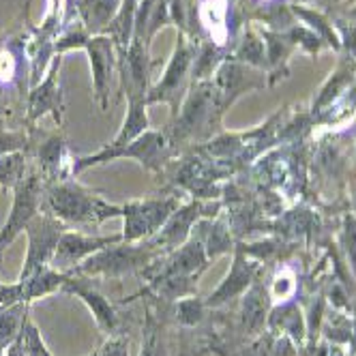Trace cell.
I'll list each match as a JSON object with an SVG mask.
<instances>
[{
    "mask_svg": "<svg viewBox=\"0 0 356 356\" xmlns=\"http://www.w3.org/2000/svg\"><path fill=\"white\" fill-rule=\"evenodd\" d=\"M41 209L60 219L65 225H99L110 217L122 215V207L108 204L99 193L86 189L73 178L45 183Z\"/></svg>",
    "mask_w": 356,
    "mask_h": 356,
    "instance_id": "1",
    "label": "cell"
},
{
    "mask_svg": "<svg viewBox=\"0 0 356 356\" xmlns=\"http://www.w3.org/2000/svg\"><path fill=\"white\" fill-rule=\"evenodd\" d=\"M161 253V247L152 245H110L92 253L82 264H78L71 275L82 277H122L142 266H146L152 258Z\"/></svg>",
    "mask_w": 356,
    "mask_h": 356,
    "instance_id": "2",
    "label": "cell"
},
{
    "mask_svg": "<svg viewBox=\"0 0 356 356\" xmlns=\"http://www.w3.org/2000/svg\"><path fill=\"white\" fill-rule=\"evenodd\" d=\"M118 157H134L146 168L159 172L161 163L168 157V142L159 131H144L140 138L127 142L122 146H106L104 150H99L97 155H88L82 159H73V174H80L82 170L97 165V163H106Z\"/></svg>",
    "mask_w": 356,
    "mask_h": 356,
    "instance_id": "3",
    "label": "cell"
},
{
    "mask_svg": "<svg viewBox=\"0 0 356 356\" xmlns=\"http://www.w3.org/2000/svg\"><path fill=\"white\" fill-rule=\"evenodd\" d=\"M43 187L45 183L37 168H29L26 174L19 178V183L13 187L15 195H13L11 215L3 225V230H0V251H5L22 230H26L29 221L35 215H39L43 202Z\"/></svg>",
    "mask_w": 356,
    "mask_h": 356,
    "instance_id": "4",
    "label": "cell"
},
{
    "mask_svg": "<svg viewBox=\"0 0 356 356\" xmlns=\"http://www.w3.org/2000/svg\"><path fill=\"white\" fill-rule=\"evenodd\" d=\"M65 232H67V225L49 213H39L29 221L26 225L29 253H26V260H24L19 279H26L35 270L49 266V260H52L56 245Z\"/></svg>",
    "mask_w": 356,
    "mask_h": 356,
    "instance_id": "5",
    "label": "cell"
},
{
    "mask_svg": "<svg viewBox=\"0 0 356 356\" xmlns=\"http://www.w3.org/2000/svg\"><path fill=\"white\" fill-rule=\"evenodd\" d=\"M176 207H178L176 197L144 200V202H129V204H124L122 207V217H124L122 241L136 243L140 238H146L159 232V227L165 225V221L172 217Z\"/></svg>",
    "mask_w": 356,
    "mask_h": 356,
    "instance_id": "6",
    "label": "cell"
},
{
    "mask_svg": "<svg viewBox=\"0 0 356 356\" xmlns=\"http://www.w3.org/2000/svg\"><path fill=\"white\" fill-rule=\"evenodd\" d=\"M120 241H122V234L120 236H84L80 232H65L56 245L52 260H49V266L58 273H71L80 262L90 258L92 253Z\"/></svg>",
    "mask_w": 356,
    "mask_h": 356,
    "instance_id": "7",
    "label": "cell"
},
{
    "mask_svg": "<svg viewBox=\"0 0 356 356\" xmlns=\"http://www.w3.org/2000/svg\"><path fill=\"white\" fill-rule=\"evenodd\" d=\"M60 56H56L49 65V71L45 80L33 86L29 95V112H26V122L33 124L45 114H52L56 124H63V114H65V101L63 92L58 86V71H60Z\"/></svg>",
    "mask_w": 356,
    "mask_h": 356,
    "instance_id": "8",
    "label": "cell"
},
{
    "mask_svg": "<svg viewBox=\"0 0 356 356\" xmlns=\"http://www.w3.org/2000/svg\"><path fill=\"white\" fill-rule=\"evenodd\" d=\"M63 292H69V294H75L80 296L86 305L88 309L92 312L99 328L104 330L108 335H116L118 333V326H120V320H118V314L114 309V305L92 288L90 284V277H82V275H71L69 273V279L63 284L60 288Z\"/></svg>",
    "mask_w": 356,
    "mask_h": 356,
    "instance_id": "9",
    "label": "cell"
},
{
    "mask_svg": "<svg viewBox=\"0 0 356 356\" xmlns=\"http://www.w3.org/2000/svg\"><path fill=\"white\" fill-rule=\"evenodd\" d=\"M35 159V168L39 170L43 183H58L73 178V159L69 157L65 138L58 134L47 136L37 146Z\"/></svg>",
    "mask_w": 356,
    "mask_h": 356,
    "instance_id": "10",
    "label": "cell"
},
{
    "mask_svg": "<svg viewBox=\"0 0 356 356\" xmlns=\"http://www.w3.org/2000/svg\"><path fill=\"white\" fill-rule=\"evenodd\" d=\"M114 41L108 35H95L86 41V52L90 56L92 67V84L95 95L101 108L108 106V90H110V78L114 69Z\"/></svg>",
    "mask_w": 356,
    "mask_h": 356,
    "instance_id": "11",
    "label": "cell"
},
{
    "mask_svg": "<svg viewBox=\"0 0 356 356\" xmlns=\"http://www.w3.org/2000/svg\"><path fill=\"white\" fill-rule=\"evenodd\" d=\"M189 63H191V49L185 43V39L181 37V39H178V45H176L174 58L168 65L163 80L159 82L157 88H152V92L146 97V104H152V101H159V99H168L176 106V97H178V92L183 90V82H185Z\"/></svg>",
    "mask_w": 356,
    "mask_h": 356,
    "instance_id": "12",
    "label": "cell"
},
{
    "mask_svg": "<svg viewBox=\"0 0 356 356\" xmlns=\"http://www.w3.org/2000/svg\"><path fill=\"white\" fill-rule=\"evenodd\" d=\"M202 211H204V207H202L200 202H193V204H189V207H185L181 211H174L172 217L165 221L161 234L155 238V245L157 247H165V249H176L178 245H181L187 238L191 223L200 215H204Z\"/></svg>",
    "mask_w": 356,
    "mask_h": 356,
    "instance_id": "13",
    "label": "cell"
},
{
    "mask_svg": "<svg viewBox=\"0 0 356 356\" xmlns=\"http://www.w3.org/2000/svg\"><path fill=\"white\" fill-rule=\"evenodd\" d=\"M26 65V43L11 41L9 45H0V86L3 88H24L26 80H24L22 69Z\"/></svg>",
    "mask_w": 356,
    "mask_h": 356,
    "instance_id": "14",
    "label": "cell"
},
{
    "mask_svg": "<svg viewBox=\"0 0 356 356\" xmlns=\"http://www.w3.org/2000/svg\"><path fill=\"white\" fill-rule=\"evenodd\" d=\"M69 279V273H58L52 266H43L35 270L26 279H17L22 284V298L24 302H31L35 298H41L45 294H52L63 288V284Z\"/></svg>",
    "mask_w": 356,
    "mask_h": 356,
    "instance_id": "15",
    "label": "cell"
},
{
    "mask_svg": "<svg viewBox=\"0 0 356 356\" xmlns=\"http://www.w3.org/2000/svg\"><path fill=\"white\" fill-rule=\"evenodd\" d=\"M122 0H80L78 11L88 35H99L116 17Z\"/></svg>",
    "mask_w": 356,
    "mask_h": 356,
    "instance_id": "16",
    "label": "cell"
},
{
    "mask_svg": "<svg viewBox=\"0 0 356 356\" xmlns=\"http://www.w3.org/2000/svg\"><path fill=\"white\" fill-rule=\"evenodd\" d=\"M127 97H129V110H127V120L122 124L120 134L116 136V140L110 146H122L127 142H131L136 138H140L144 131H148V116H146V95L127 90Z\"/></svg>",
    "mask_w": 356,
    "mask_h": 356,
    "instance_id": "17",
    "label": "cell"
},
{
    "mask_svg": "<svg viewBox=\"0 0 356 356\" xmlns=\"http://www.w3.org/2000/svg\"><path fill=\"white\" fill-rule=\"evenodd\" d=\"M136 0H122V5L116 13V17L104 29L106 35L114 41L118 54L127 52L134 39V29H136Z\"/></svg>",
    "mask_w": 356,
    "mask_h": 356,
    "instance_id": "18",
    "label": "cell"
},
{
    "mask_svg": "<svg viewBox=\"0 0 356 356\" xmlns=\"http://www.w3.org/2000/svg\"><path fill=\"white\" fill-rule=\"evenodd\" d=\"M29 170V152H11L0 157V187H15Z\"/></svg>",
    "mask_w": 356,
    "mask_h": 356,
    "instance_id": "19",
    "label": "cell"
},
{
    "mask_svg": "<svg viewBox=\"0 0 356 356\" xmlns=\"http://www.w3.org/2000/svg\"><path fill=\"white\" fill-rule=\"evenodd\" d=\"M24 318H26V302L0 307V343H11L17 337Z\"/></svg>",
    "mask_w": 356,
    "mask_h": 356,
    "instance_id": "20",
    "label": "cell"
},
{
    "mask_svg": "<svg viewBox=\"0 0 356 356\" xmlns=\"http://www.w3.org/2000/svg\"><path fill=\"white\" fill-rule=\"evenodd\" d=\"M19 341H22L24 356H52L47 350V346H45V341L41 339L39 328L29 318H24V322H22Z\"/></svg>",
    "mask_w": 356,
    "mask_h": 356,
    "instance_id": "21",
    "label": "cell"
},
{
    "mask_svg": "<svg viewBox=\"0 0 356 356\" xmlns=\"http://www.w3.org/2000/svg\"><path fill=\"white\" fill-rule=\"evenodd\" d=\"M140 356H165V343L161 335V324L155 320V316H146L144 326V341H142V354Z\"/></svg>",
    "mask_w": 356,
    "mask_h": 356,
    "instance_id": "22",
    "label": "cell"
},
{
    "mask_svg": "<svg viewBox=\"0 0 356 356\" xmlns=\"http://www.w3.org/2000/svg\"><path fill=\"white\" fill-rule=\"evenodd\" d=\"M241 264H243V262L238 260L236 266H234V270H232V275L227 277V282L215 292V296H211V302H213V305H215V302H221V300H225V298H230V296H234V294H238V292L249 284L251 273H249L247 266H241Z\"/></svg>",
    "mask_w": 356,
    "mask_h": 356,
    "instance_id": "23",
    "label": "cell"
},
{
    "mask_svg": "<svg viewBox=\"0 0 356 356\" xmlns=\"http://www.w3.org/2000/svg\"><path fill=\"white\" fill-rule=\"evenodd\" d=\"M33 138L26 131H7L0 124V157L11 152H31Z\"/></svg>",
    "mask_w": 356,
    "mask_h": 356,
    "instance_id": "24",
    "label": "cell"
},
{
    "mask_svg": "<svg viewBox=\"0 0 356 356\" xmlns=\"http://www.w3.org/2000/svg\"><path fill=\"white\" fill-rule=\"evenodd\" d=\"M264 320V300L260 290H253L245 300V324L249 328H258Z\"/></svg>",
    "mask_w": 356,
    "mask_h": 356,
    "instance_id": "25",
    "label": "cell"
},
{
    "mask_svg": "<svg viewBox=\"0 0 356 356\" xmlns=\"http://www.w3.org/2000/svg\"><path fill=\"white\" fill-rule=\"evenodd\" d=\"M127 348H129V341L124 337H110L92 356H129Z\"/></svg>",
    "mask_w": 356,
    "mask_h": 356,
    "instance_id": "26",
    "label": "cell"
},
{
    "mask_svg": "<svg viewBox=\"0 0 356 356\" xmlns=\"http://www.w3.org/2000/svg\"><path fill=\"white\" fill-rule=\"evenodd\" d=\"M178 320H181L183 324H195L202 316V307H200V302H195V298L191 300H183V302H178Z\"/></svg>",
    "mask_w": 356,
    "mask_h": 356,
    "instance_id": "27",
    "label": "cell"
},
{
    "mask_svg": "<svg viewBox=\"0 0 356 356\" xmlns=\"http://www.w3.org/2000/svg\"><path fill=\"white\" fill-rule=\"evenodd\" d=\"M227 247H230V238H227L225 230L221 225H215L213 232H211V238H209V256H217V253L225 251Z\"/></svg>",
    "mask_w": 356,
    "mask_h": 356,
    "instance_id": "28",
    "label": "cell"
},
{
    "mask_svg": "<svg viewBox=\"0 0 356 356\" xmlns=\"http://www.w3.org/2000/svg\"><path fill=\"white\" fill-rule=\"evenodd\" d=\"M346 245L352 256V262L356 266V221L354 219H346Z\"/></svg>",
    "mask_w": 356,
    "mask_h": 356,
    "instance_id": "29",
    "label": "cell"
},
{
    "mask_svg": "<svg viewBox=\"0 0 356 356\" xmlns=\"http://www.w3.org/2000/svg\"><path fill=\"white\" fill-rule=\"evenodd\" d=\"M243 56H247L249 60H258L260 56H262V47H260V43L258 41H247V45L243 47Z\"/></svg>",
    "mask_w": 356,
    "mask_h": 356,
    "instance_id": "30",
    "label": "cell"
},
{
    "mask_svg": "<svg viewBox=\"0 0 356 356\" xmlns=\"http://www.w3.org/2000/svg\"><path fill=\"white\" fill-rule=\"evenodd\" d=\"M5 97H7V88L0 86V116H9V114H11V112L7 110V101H5Z\"/></svg>",
    "mask_w": 356,
    "mask_h": 356,
    "instance_id": "31",
    "label": "cell"
},
{
    "mask_svg": "<svg viewBox=\"0 0 356 356\" xmlns=\"http://www.w3.org/2000/svg\"><path fill=\"white\" fill-rule=\"evenodd\" d=\"M7 346L9 343H0V356H7Z\"/></svg>",
    "mask_w": 356,
    "mask_h": 356,
    "instance_id": "32",
    "label": "cell"
}]
</instances>
